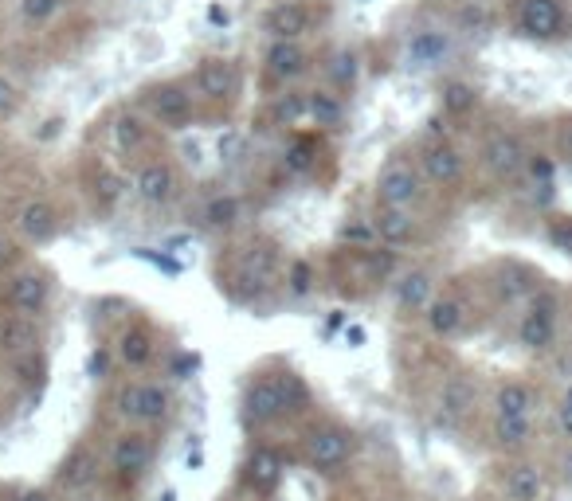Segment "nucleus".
I'll use <instances>...</instances> for the list:
<instances>
[{
	"label": "nucleus",
	"mask_w": 572,
	"mask_h": 501,
	"mask_svg": "<svg viewBox=\"0 0 572 501\" xmlns=\"http://www.w3.org/2000/svg\"><path fill=\"white\" fill-rule=\"evenodd\" d=\"M455 51H459L455 28L420 24L404 40V67H412V71H439V67H447L455 59Z\"/></svg>",
	"instance_id": "obj_11"
},
{
	"label": "nucleus",
	"mask_w": 572,
	"mask_h": 501,
	"mask_svg": "<svg viewBox=\"0 0 572 501\" xmlns=\"http://www.w3.org/2000/svg\"><path fill=\"white\" fill-rule=\"evenodd\" d=\"M337 243H341V251H369V247H377L369 216H345V224L337 228Z\"/></svg>",
	"instance_id": "obj_39"
},
{
	"label": "nucleus",
	"mask_w": 572,
	"mask_h": 501,
	"mask_svg": "<svg viewBox=\"0 0 572 501\" xmlns=\"http://www.w3.org/2000/svg\"><path fill=\"white\" fill-rule=\"evenodd\" d=\"M545 239H549L553 251L572 259V216H549L545 220Z\"/></svg>",
	"instance_id": "obj_43"
},
{
	"label": "nucleus",
	"mask_w": 572,
	"mask_h": 501,
	"mask_svg": "<svg viewBox=\"0 0 572 501\" xmlns=\"http://www.w3.org/2000/svg\"><path fill=\"white\" fill-rule=\"evenodd\" d=\"M306 106H310V126L318 130V134H341L345 130V122H349V106H345V98L330 87H314V91H306Z\"/></svg>",
	"instance_id": "obj_28"
},
{
	"label": "nucleus",
	"mask_w": 572,
	"mask_h": 501,
	"mask_svg": "<svg viewBox=\"0 0 572 501\" xmlns=\"http://www.w3.org/2000/svg\"><path fill=\"white\" fill-rule=\"evenodd\" d=\"M494 24H498V16L486 0H463L455 12V36H490Z\"/></svg>",
	"instance_id": "obj_37"
},
{
	"label": "nucleus",
	"mask_w": 572,
	"mask_h": 501,
	"mask_svg": "<svg viewBox=\"0 0 572 501\" xmlns=\"http://www.w3.org/2000/svg\"><path fill=\"white\" fill-rule=\"evenodd\" d=\"M130 184H134V196L142 200L145 208H169V204L181 196V173H177L173 161H165V157L138 161Z\"/></svg>",
	"instance_id": "obj_15"
},
{
	"label": "nucleus",
	"mask_w": 572,
	"mask_h": 501,
	"mask_svg": "<svg viewBox=\"0 0 572 501\" xmlns=\"http://www.w3.org/2000/svg\"><path fill=\"white\" fill-rule=\"evenodd\" d=\"M142 106L149 114L153 126L169 130V134H181L196 122V94L192 87L177 83V79H165V83H153L142 91Z\"/></svg>",
	"instance_id": "obj_7"
},
{
	"label": "nucleus",
	"mask_w": 572,
	"mask_h": 501,
	"mask_svg": "<svg viewBox=\"0 0 572 501\" xmlns=\"http://www.w3.org/2000/svg\"><path fill=\"white\" fill-rule=\"evenodd\" d=\"M271 114H275V122H279V126H302V122H310L306 91H294V87H286V91L275 98Z\"/></svg>",
	"instance_id": "obj_40"
},
{
	"label": "nucleus",
	"mask_w": 572,
	"mask_h": 501,
	"mask_svg": "<svg viewBox=\"0 0 572 501\" xmlns=\"http://www.w3.org/2000/svg\"><path fill=\"white\" fill-rule=\"evenodd\" d=\"M435 294H439L435 274L428 267H412V271H400L392 278V306L400 318H424Z\"/></svg>",
	"instance_id": "obj_19"
},
{
	"label": "nucleus",
	"mask_w": 572,
	"mask_h": 501,
	"mask_svg": "<svg viewBox=\"0 0 572 501\" xmlns=\"http://www.w3.org/2000/svg\"><path fill=\"white\" fill-rule=\"evenodd\" d=\"M557 423H561V431L572 439V384H569V392L561 396V408H557Z\"/></svg>",
	"instance_id": "obj_52"
},
{
	"label": "nucleus",
	"mask_w": 572,
	"mask_h": 501,
	"mask_svg": "<svg viewBox=\"0 0 572 501\" xmlns=\"http://www.w3.org/2000/svg\"><path fill=\"white\" fill-rule=\"evenodd\" d=\"M283 282V251L275 239H247L228 259V274H220V290L236 302H255Z\"/></svg>",
	"instance_id": "obj_2"
},
{
	"label": "nucleus",
	"mask_w": 572,
	"mask_h": 501,
	"mask_svg": "<svg viewBox=\"0 0 572 501\" xmlns=\"http://www.w3.org/2000/svg\"><path fill=\"white\" fill-rule=\"evenodd\" d=\"M373 196L381 208H400V212H416L424 200H428V181L420 173L416 161H404V157H392L377 173L373 184Z\"/></svg>",
	"instance_id": "obj_8"
},
{
	"label": "nucleus",
	"mask_w": 572,
	"mask_h": 501,
	"mask_svg": "<svg viewBox=\"0 0 572 501\" xmlns=\"http://www.w3.org/2000/svg\"><path fill=\"white\" fill-rule=\"evenodd\" d=\"M345 341H349V349H361L365 345V329L361 325H345Z\"/></svg>",
	"instance_id": "obj_53"
},
{
	"label": "nucleus",
	"mask_w": 572,
	"mask_h": 501,
	"mask_svg": "<svg viewBox=\"0 0 572 501\" xmlns=\"http://www.w3.org/2000/svg\"><path fill=\"white\" fill-rule=\"evenodd\" d=\"M110 368H114V349L98 345L95 353H91V361H87V372H91L95 380H106V376H110Z\"/></svg>",
	"instance_id": "obj_47"
},
{
	"label": "nucleus",
	"mask_w": 572,
	"mask_h": 501,
	"mask_svg": "<svg viewBox=\"0 0 572 501\" xmlns=\"http://www.w3.org/2000/svg\"><path fill=\"white\" fill-rule=\"evenodd\" d=\"M369 224H373V235L377 243L388 247V251H400V247H412L420 239V220L416 212H400V208H373L369 212Z\"/></svg>",
	"instance_id": "obj_25"
},
{
	"label": "nucleus",
	"mask_w": 572,
	"mask_h": 501,
	"mask_svg": "<svg viewBox=\"0 0 572 501\" xmlns=\"http://www.w3.org/2000/svg\"><path fill=\"white\" fill-rule=\"evenodd\" d=\"M283 290L286 298H294V302H302V298H310L314 290H318V267L310 263V259H290L283 271Z\"/></svg>",
	"instance_id": "obj_38"
},
{
	"label": "nucleus",
	"mask_w": 572,
	"mask_h": 501,
	"mask_svg": "<svg viewBox=\"0 0 572 501\" xmlns=\"http://www.w3.org/2000/svg\"><path fill=\"white\" fill-rule=\"evenodd\" d=\"M478 110V87L467 79H443L439 83V114L443 118H467Z\"/></svg>",
	"instance_id": "obj_36"
},
{
	"label": "nucleus",
	"mask_w": 572,
	"mask_h": 501,
	"mask_svg": "<svg viewBox=\"0 0 572 501\" xmlns=\"http://www.w3.org/2000/svg\"><path fill=\"white\" fill-rule=\"evenodd\" d=\"M318 153H322V134H294L279 157L286 177H310L318 169Z\"/></svg>",
	"instance_id": "obj_32"
},
{
	"label": "nucleus",
	"mask_w": 572,
	"mask_h": 501,
	"mask_svg": "<svg viewBox=\"0 0 572 501\" xmlns=\"http://www.w3.org/2000/svg\"><path fill=\"white\" fill-rule=\"evenodd\" d=\"M157 333H153V325L142 318L126 321L122 329H118V341H114V361L122 368H130V372H145V368H153L157 361Z\"/></svg>",
	"instance_id": "obj_18"
},
{
	"label": "nucleus",
	"mask_w": 572,
	"mask_h": 501,
	"mask_svg": "<svg viewBox=\"0 0 572 501\" xmlns=\"http://www.w3.org/2000/svg\"><path fill=\"white\" fill-rule=\"evenodd\" d=\"M541 408V392L525 380H502L494 388V415H522V419H533Z\"/></svg>",
	"instance_id": "obj_31"
},
{
	"label": "nucleus",
	"mask_w": 572,
	"mask_h": 501,
	"mask_svg": "<svg viewBox=\"0 0 572 501\" xmlns=\"http://www.w3.org/2000/svg\"><path fill=\"white\" fill-rule=\"evenodd\" d=\"M75 501H110L106 494H83V498H75Z\"/></svg>",
	"instance_id": "obj_57"
},
{
	"label": "nucleus",
	"mask_w": 572,
	"mask_h": 501,
	"mask_svg": "<svg viewBox=\"0 0 572 501\" xmlns=\"http://www.w3.org/2000/svg\"><path fill=\"white\" fill-rule=\"evenodd\" d=\"M549 490V474L533 458H514L502 466V498L506 501H541Z\"/></svg>",
	"instance_id": "obj_23"
},
{
	"label": "nucleus",
	"mask_w": 572,
	"mask_h": 501,
	"mask_svg": "<svg viewBox=\"0 0 572 501\" xmlns=\"http://www.w3.org/2000/svg\"><path fill=\"white\" fill-rule=\"evenodd\" d=\"M98 482H102V455L91 443H75L51 474V494L83 498V494H95Z\"/></svg>",
	"instance_id": "obj_12"
},
{
	"label": "nucleus",
	"mask_w": 572,
	"mask_h": 501,
	"mask_svg": "<svg viewBox=\"0 0 572 501\" xmlns=\"http://www.w3.org/2000/svg\"><path fill=\"white\" fill-rule=\"evenodd\" d=\"M522 181L529 184H557V161L545 157V153H529V165H525Z\"/></svg>",
	"instance_id": "obj_44"
},
{
	"label": "nucleus",
	"mask_w": 572,
	"mask_h": 501,
	"mask_svg": "<svg viewBox=\"0 0 572 501\" xmlns=\"http://www.w3.org/2000/svg\"><path fill=\"white\" fill-rule=\"evenodd\" d=\"M416 165H420V173H424V181L431 188H459V184L467 181V157L447 137L424 141L420 153H416Z\"/></svg>",
	"instance_id": "obj_14"
},
{
	"label": "nucleus",
	"mask_w": 572,
	"mask_h": 501,
	"mask_svg": "<svg viewBox=\"0 0 572 501\" xmlns=\"http://www.w3.org/2000/svg\"><path fill=\"white\" fill-rule=\"evenodd\" d=\"M110 137H114V149H118L122 157H142L145 149H149V141H153L149 126H145L134 110H122V114L114 118Z\"/></svg>",
	"instance_id": "obj_33"
},
{
	"label": "nucleus",
	"mask_w": 572,
	"mask_h": 501,
	"mask_svg": "<svg viewBox=\"0 0 572 501\" xmlns=\"http://www.w3.org/2000/svg\"><path fill=\"white\" fill-rule=\"evenodd\" d=\"M537 439V427L533 419H522V415H494L490 423V443L502 451V455H525Z\"/></svg>",
	"instance_id": "obj_30"
},
{
	"label": "nucleus",
	"mask_w": 572,
	"mask_h": 501,
	"mask_svg": "<svg viewBox=\"0 0 572 501\" xmlns=\"http://www.w3.org/2000/svg\"><path fill=\"white\" fill-rule=\"evenodd\" d=\"M161 501H177V490H165V494H161Z\"/></svg>",
	"instance_id": "obj_58"
},
{
	"label": "nucleus",
	"mask_w": 572,
	"mask_h": 501,
	"mask_svg": "<svg viewBox=\"0 0 572 501\" xmlns=\"http://www.w3.org/2000/svg\"><path fill=\"white\" fill-rule=\"evenodd\" d=\"M478 165L498 184L522 181L525 165H529V145L518 130H490L478 145Z\"/></svg>",
	"instance_id": "obj_9"
},
{
	"label": "nucleus",
	"mask_w": 572,
	"mask_h": 501,
	"mask_svg": "<svg viewBox=\"0 0 572 501\" xmlns=\"http://www.w3.org/2000/svg\"><path fill=\"white\" fill-rule=\"evenodd\" d=\"M185 462H189V470H200V466H204V455H200V451H189Z\"/></svg>",
	"instance_id": "obj_56"
},
{
	"label": "nucleus",
	"mask_w": 572,
	"mask_h": 501,
	"mask_svg": "<svg viewBox=\"0 0 572 501\" xmlns=\"http://www.w3.org/2000/svg\"><path fill=\"white\" fill-rule=\"evenodd\" d=\"M310 63H314V55L306 51L302 40H271L267 51H263V71L279 87H290L302 75H310Z\"/></svg>",
	"instance_id": "obj_20"
},
{
	"label": "nucleus",
	"mask_w": 572,
	"mask_h": 501,
	"mask_svg": "<svg viewBox=\"0 0 572 501\" xmlns=\"http://www.w3.org/2000/svg\"><path fill=\"white\" fill-rule=\"evenodd\" d=\"M28 353H44V329H40V321L4 314L0 318V357L16 361V357H28Z\"/></svg>",
	"instance_id": "obj_27"
},
{
	"label": "nucleus",
	"mask_w": 572,
	"mask_h": 501,
	"mask_svg": "<svg viewBox=\"0 0 572 501\" xmlns=\"http://www.w3.org/2000/svg\"><path fill=\"white\" fill-rule=\"evenodd\" d=\"M8 259H12V243H8V239H4V235H0V267H4V263H8Z\"/></svg>",
	"instance_id": "obj_55"
},
{
	"label": "nucleus",
	"mask_w": 572,
	"mask_h": 501,
	"mask_svg": "<svg viewBox=\"0 0 572 501\" xmlns=\"http://www.w3.org/2000/svg\"><path fill=\"white\" fill-rule=\"evenodd\" d=\"M110 411L126 423V427H138V431H153V427H165L177 411V400L169 392V384L161 380H122L114 392H110Z\"/></svg>",
	"instance_id": "obj_3"
},
{
	"label": "nucleus",
	"mask_w": 572,
	"mask_h": 501,
	"mask_svg": "<svg viewBox=\"0 0 572 501\" xmlns=\"http://www.w3.org/2000/svg\"><path fill=\"white\" fill-rule=\"evenodd\" d=\"M239 63L236 59H228V55H208V59H200L196 63V75H192V91L196 98H204V102H232L239 94Z\"/></svg>",
	"instance_id": "obj_16"
},
{
	"label": "nucleus",
	"mask_w": 572,
	"mask_h": 501,
	"mask_svg": "<svg viewBox=\"0 0 572 501\" xmlns=\"http://www.w3.org/2000/svg\"><path fill=\"white\" fill-rule=\"evenodd\" d=\"M153 458H157V447H153V435L149 431H138V427H126L114 447H110V474L122 482V486H138L145 474L153 470Z\"/></svg>",
	"instance_id": "obj_13"
},
{
	"label": "nucleus",
	"mask_w": 572,
	"mask_h": 501,
	"mask_svg": "<svg viewBox=\"0 0 572 501\" xmlns=\"http://www.w3.org/2000/svg\"><path fill=\"white\" fill-rule=\"evenodd\" d=\"M8 368H12V376H16L24 388H40L44 376H48V357H44V353H28V357L8 361Z\"/></svg>",
	"instance_id": "obj_41"
},
{
	"label": "nucleus",
	"mask_w": 572,
	"mask_h": 501,
	"mask_svg": "<svg viewBox=\"0 0 572 501\" xmlns=\"http://www.w3.org/2000/svg\"><path fill=\"white\" fill-rule=\"evenodd\" d=\"M475 400H478L475 380H471L467 372H455V376L443 380V388H439V396H435V419H439L443 427H459V423L475 411Z\"/></svg>",
	"instance_id": "obj_24"
},
{
	"label": "nucleus",
	"mask_w": 572,
	"mask_h": 501,
	"mask_svg": "<svg viewBox=\"0 0 572 501\" xmlns=\"http://www.w3.org/2000/svg\"><path fill=\"white\" fill-rule=\"evenodd\" d=\"M243 224V200L232 192H220L212 200H204L200 208V228L204 231H236Z\"/></svg>",
	"instance_id": "obj_34"
},
{
	"label": "nucleus",
	"mask_w": 572,
	"mask_h": 501,
	"mask_svg": "<svg viewBox=\"0 0 572 501\" xmlns=\"http://www.w3.org/2000/svg\"><path fill=\"white\" fill-rule=\"evenodd\" d=\"M196 365H200V361H196L192 353H177V357L169 361V376H173V380H189L192 372H196Z\"/></svg>",
	"instance_id": "obj_49"
},
{
	"label": "nucleus",
	"mask_w": 572,
	"mask_h": 501,
	"mask_svg": "<svg viewBox=\"0 0 572 501\" xmlns=\"http://www.w3.org/2000/svg\"><path fill=\"white\" fill-rule=\"evenodd\" d=\"M208 20H212V24H228L232 16H228V8H220V4H208Z\"/></svg>",
	"instance_id": "obj_54"
},
{
	"label": "nucleus",
	"mask_w": 572,
	"mask_h": 501,
	"mask_svg": "<svg viewBox=\"0 0 572 501\" xmlns=\"http://www.w3.org/2000/svg\"><path fill=\"white\" fill-rule=\"evenodd\" d=\"M20 106H24V94H20V87H16L8 75H0V122L16 118V114H20Z\"/></svg>",
	"instance_id": "obj_45"
},
{
	"label": "nucleus",
	"mask_w": 572,
	"mask_h": 501,
	"mask_svg": "<svg viewBox=\"0 0 572 501\" xmlns=\"http://www.w3.org/2000/svg\"><path fill=\"white\" fill-rule=\"evenodd\" d=\"M67 4L71 0H20V20L32 24V28H40V24H51Z\"/></svg>",
	"instance_id": "obj_42"
},
{
	"label": "nucleus",
	"mask_w": 572,
	"mask_h": 501,
	"mask_svg": "<svg viewBox=\"0 0 572 501\" xmlns=\"http://www.w3.org/2000/svg\"><path fill=\"white\" fill-rule=\"evenodd\" d=\"M283 458L279 451H271V447H251V455L243 458V466H239V482H243V490L247 494H255V498H271L279 486H283Z\"/></svg>",
	"instance_id": "obj_22"
},
{
	"label": "nucleus",
	"mask_w": 572,
	"mask_h": 501,
	"mask_svg": "<svg viewBox=\"0 0 572 501\" xmlns=\"http://www.w3.org/2000/svg\"><path fill=\"white\" fill-rule=\"evenodd\" d=\"M361 4H365V0H361Z\"/></svg>",
	"instance_id": "obj_59"
},
{
	"label": "nucleus",
	"mask_w": 572,
	"mask_h": 501,
	"mask_svg": "<svg viewBox=\"0 0 572 501\" xmlns=\"http://www.w3.org/2000/svg\"><path fill=\"white\" fill-rule=\"evenodd\" d=\"M239 157H243V137L228 134L220 141V161H239Z\"/></svg>",
	"instance_id": "obj_51"
},
{
	"label": "nucleus",
	"mask_w": 572,
	"mask_h": 501,
	"mask_svg": "<svg viewBox=\"0 0 572 501\" xmlns=\"http://www.w3.org/2000/svg\"><path fill=\"white\" fill-rule=\"evenodd\" d=\"M424 321H428V333L435 341H455L471 325V302L459 290H443V294L431 298V306L424 310Z\"/></svg>",
	"instance_id": "obj_17"
},
{
	"label": "nucleus",
	"mask_w": 572,
	"mask_h": 501,
	"mask_svg": "<svg viewBox=\"0 0 572 501\" xmlns=\"http://www.w3.org/2000/svg\"><path fill=\"white\" fill-rule=\"evenodd\" d=\"M16 231H20L24 243L44 247V243H51V239L63 231V220H59V212H55L51 200H40V196H36V200L20 204V212H16Z\"/></svg>",
	"instance_id": "obj_26"
},
{
	"label": "nucleus",
	"mask_w": 572,
	"mask_h": 501,
	"mask_svg": "<svg viewBox=\"0 0 572 501\" xmlns=\"http://www.w3.org/2000/svg\"><path fill=\"white\" fill-rule=\"evenodd\" d=\"M310 411V388L306 380L286 365H263L247 372L239 392V419L247 431H267L286 419H298Z\"/></svg>",
	"instance_id": "obj_1"
},
{
	"label": "nucleus",
	"mask_w": 572,
	"mask_h": 501,
	"mask_svg": "<svg viewBox=\"0 0 572 501\" xmlns=\"http://www.w3.org/2000/svg\"><path fill=\"white\" fill-rule=\"evenodd\" d=\"M553 145H557V161L572 169V118H561L553 130Z\"/></svg>",
	"instance_id": "obj_46"
},
{
	"label": "nucleus",
	"mask_w": 572,
	"mask_h": 501,
	"mask_svg": "<svg viewBox=\"0 0 572 501\" xmlns=\"http://www.w3.org/2000/svg\"><path fill=\"white\" fill-rule=\"evenodd\" d=\"M353 451H357V435H353V427H345L337 419H322L302 435V458L318 474H337L341 466H349Z\"/></svg>",
	"instance_id": "obj_5"
},
{
	"label": "nucleus",
	"mask_w": 572,
	"mask_h": 501,
	"mask_svg": "<svg viewBox=\"0 0 572 501\" xmlns=\"http://www.w3.org/2000/svg\"><path fill=\"white\" fill-rule=\"evenodd\" d=\"M557 200V184H529V204L533 208H549Z\"/></svg>",
	"instance_id": "obj_50"
},
{
	"label": "nucleus",
	"mask_w": 572,
	"mask_h": 501,
	"mask_svg": "<svg viewBox=\"0 0 572 501\" xmlns=\"http://www.w3.org/2000/svg\"><path fill=\"white\" fill-rule=\"evenodd\" d=\"M514 32L529 44H561L572 36V16L565 0H518Z\"/></svg>",
	"instance_id": "obj_6"
},
{
	"label": "nucleus",
	"mask_w": 572,
	"mask_h": 501,
	"mask_svg": "<svg viewBox=\"0 0 572 501\" xmlns=\"http://www.w3.org/2000/svg\"><path fill=\"white\" fill-rule=\"evenodd\" d=\"M314 20H318V12L310 0H279L263 12V32H267V40H302V36H310Z\"/></svg>",
	"instance_id": "obj_21"
},
{
	"label": "nucleus",
	"mask_w": 572,
	"mask_h": 501,
	"mask_svg": "<svg viewBox=\"0 0 572 501\" xmlns=\"http://www.w3.org/2000/svg\"><path fill=\"white\" fill-rule=\"evenodd\" d=\"M4 501H55V494L44 490V486H12L4 494Z\"/></svg>",
	"instance_id": "obj_48"
},
{
	"label": "nucleus",
	"mask_w": 572,
	"mask_h": 501,
	"mask_svg": "<svg viewBox=\"0 0 572 501\" xmlns=\"http://www.w3.org/2000/svg\"><path fill=\"white\" fill-rule=\"evenodd\" d=\"M326 79H330V91H337L341 98L353 94L357 83H361V55H357L353 47L330 51V59H326Z\"/></svg>",
	"instance_id": "obj_35"
},
{
	"label": "nucleus",
	"mask_w": 572,
	"mask_h": 501,
	"mask_svg": "<svg viewBox=\"0 0 572 501\" xmlns=\"http://www.w3.org/2000/svg\"><path fill=\"white\" fill-rule=\"evenodd\" d=\"M494 294H498V302L502 306H525L537 290H541V282H537V274L522 267V263H502L498 271H494Z\"/></svg>",
	"instance_id": "obj_29"
},
{
	"label": "nucleus",
	"mask_w": 572,
	"mask_h": 501,
	"mask_svg": "<svg viewBox=\"0 0 572 501\" xmlns=\"http://www.w3.org/2000/svg\"><path fill=\"white\" fill-rule=\"evenodd\" d=\"M514 337H518V345H522L525 353H553V345L561 337V298H557V290L541 286L525 302Z\"/></svg>",
	"instance_id": "obj_4"
},
{
	"label": "nucleus",
	"mask_w": 572,
	"mask_h": 501,
	"mask_svg": "<svg viewBox=\"0 0 572 501\" xmlns=\"http://www.w3.org/2000/svg\"><path fill=\"white\" fill-rule=\"evenodd\" d=\"M4 310L16 314V318H32L40 321V314L51 306V294H55V278L44 267H24V271L8 274L4 278Z\"/></svg>",
	"instance_id": "obj_10"
}]
</instances>
